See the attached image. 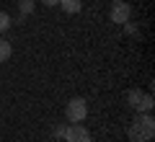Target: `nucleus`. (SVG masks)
Wrapping results in <instances>:
<instances>
[{
    "instance_id": "f257e3e1",
    "label": "nucleus",
    "mask_w": 155,
    "mask_h": 142,
    "mask_svg": "<svg viewBox=\"0 0 155 142\" xmlns=\"http://www.w3.org/2000/svg\"><path fill=\"white\" fill-rule=\"evenodd\" d=\"M127 134L132 142H150L155 137V119L153 114H137L132 124L127 127Z\"/></svg>"
},
{
    "instance_id": "f03ea898",
    "label": "nucleus",
    "mask_w": 155,
    "mask_h": 142,
    "mask_svg": "<svg viewBox=\"0 0 155 142\" xmlns=\"http://www.w3.org/2000/svg\"><path fill=\"white\" fill-rule=\"evenodd\" d=\"M85 116H88V104H85V98L75 96V98L67 101V106H65V119L70 121V124H83Z\"/></svg>"
},
{
    "instance_id": "7ed1b4c3",
    "label": "nucleus",
    "mask_w": 155,
    "mask_h": 142,
    "mask_svg": "<svg viewBox=\"0 0 155 142\" xmlns=\"http://www.w3.org/2000/svg\"><path fill=\"white\" fill-rule=\"evenodd\" d=\"M109 18L116 23V26H122V23H127V21H132V5L129 3H114L111 5V13H109Z\"/></svg>"
},
{
    "instance_id": "20e7f679",
    "label": "nucleus",
    "mask_w": 155,
    "mask_h": 142,
    "mask_svg": "<svg viewBox=\"0 0 155 142\" xmlns=\"http://www.w3.org/2000/svg\"><path fill=\"white\" fill-rule=\"evenodd\" d=\"M62 140L65 142H93V137H91V132L83 124H67V132Z\"/></svg>"
},
{
    "instance_id": "39448f33",
    "label": "nucleus",
    "mask_w": 155,
    "mask_h": 142,
    "mask_svg": "<svg viewBox=\"0 0 155 142\" xmlns=\"http://www.w3.org/2000/svg\"><path fill=\"white\" fill-rule=\"evenodd\" d=\"M57 5H60L67 16H75V13H80V8H83V5H80V0H60Z\"/></svg>"
},
{
    "instance_id": "423d86ee",
    "label": "nucleus",
    "mask_w": 155,
    "mask_h": 142,
    "mask_svg": "<svg viewBox=\"0 0 155 142\" xmlns=\"http://www.w3.org/2000/svg\"><path fill=\"white\" fill-rule=\"evenodd\" d=\"M142 96H145V91H140V88H132V91L127 93V106L137 111V106H140V101H142Z\"/></svg>"
},
{
    "instance_id": "0eeeda50",
    "label": "nucleus",
    "mask_w": 155,
    "mask_h": 142,
    "mask_svg": "<svg viewBox=\"0 0 155 142\" xmlns=\"http://www.w3.org/2000/svg\"><path fill=\"white\" fill-rule=\"evenodd\" d=\"M153 106H155L153 96H150V93H145L142 101H140V106H137V114H150V111H153Z\"/></svg>"
},
{
    "instance_id": "6e6552de",
    "label": "nucleus",
    "mask_w": 155,
    "mask_h": 142,
    "mask_svg": "<svg viewBox=\"0 0 155 142\" xmlns=\"http://www.w3.org/2000/svg\"><path fill=\"white\" fill-rule=\"evenodd\" d=\"M13 54V44L8 39H0V62H8Z\"/></svg>"
},
{
    "instance_id": "1a4fd4ad",
    "label": "nucleus",
    "mask_w": 155,
    "mask_h": 142,
    "mask_svg": "<svg viewBox=\"0 0 155 142\" xmlns=\"http://www.w3.org/2000/svg\"><path fill=\"white\" fill-rule=\"evenodd\" d=\"M18 3V11H21V16H28V13L36 8V0H16Z\"/></svg>"
},
{
    "instance_id": "9d476101",
    "label": "nucleus",
    "mask_w": 155,
    "mask_h": 142,
    "mask_svg": "<svg viewBox=\"0 0 155 142\" xmlns=\"http://www.w3.org/2000/svg\"><path fill=\"white\" fill-rule=\"evenodd\" d=\"M122 26H124V34H127V36H137L140 34V28H137L134 21H127V23H122Z\"/></svg>"
},
{
    "instance_id": "9b49d317",
    "label": "nucleus",
    "mask_w": 155,
    "mask_h": 142,
    "mask_svg": "<svg viewBox=\"0 0 155 142\" xmlns=\"http://www.w3.org/2000/svg\"><path fill=\"white\" fill-rule=\"evenodd\" d=\"M13 26V21H11V16L8 13H3L0 11V31H8V28Z\"/></svg>"
},
{
    "instance_id": "f8f14e48",
    "label": "nucleus",
    "mask_w": 155,
    "mask_h": 142,
    "mask_svg": "<svg viewBox=\"0 0 155 142\" xmlns=\"http://www.w3.org/2000/svg\"><path fill=\"white\" fill-rule=\"evenodd\" d=\"M65 132H67V124H54L52 137H54V140H62V137H65Z\"/></svg>"
},
{
    "instance_id": "ddd939ff",
    "label": "nucleus",
    "mask_w": 155,
    "mask_h": 142,
    "mask_svg": "<svg viewBox=\"0 0 155 142\" xmlns=\"http://www.w3.org/2000/svg\"><path fill=\"white\" fill-rule=\"evenodd\" d=\"M60 0H41V5H47V8H54Z\"/></svg>"
},
{
    "instance_id": "4468645a",
    "label": "nucleus",
    "mask_w": 155,
    "mask_h": 142,
    "mask_svg": "<svg viewBox=\"0 0 155 142\" xmlns=\"http://www.w3.org/2000/svg\"><path fill=\"white\" fill-rule=\"evenodd\" d=\"M114 3H122V0H114Z\"/></svg>"
}]
</instances>
